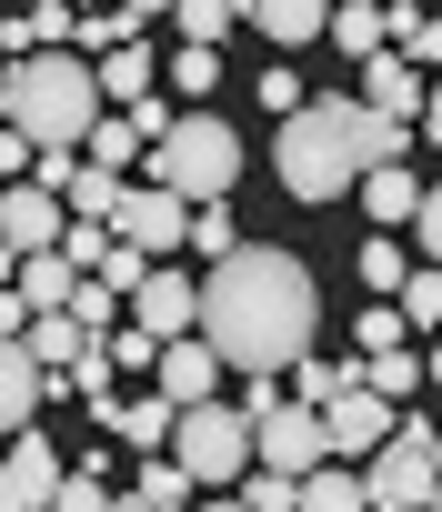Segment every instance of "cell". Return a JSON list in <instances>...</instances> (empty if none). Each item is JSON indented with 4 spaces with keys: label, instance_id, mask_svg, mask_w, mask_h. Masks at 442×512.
<instances>
[{
    "label": "cell",
    "instance_id": "37",
    "mask_svg": "<svg viewBox=\"0 0 442 512\" xmlns=\"http://www.w3.org/2000/svg\"><path fill=\"white\" fill-rule=\"evenodd\" d=\"M242 502H252V512H302V482H292V472H252Z\"/></svg>",
    "mask_w": 442,
    "mask_h": 512
},
{
    "label": "cell",
    "instance_id": "32",
    "mask_svg": "<svg viewBox=\"0 0 442 512\" xmlns=\"http://www.w3.org/2000/svg\"><path fill=\"white\" fill-rule=\"evenodd\" d=\"M352 342H362V352H402V342H412V322H402V302H372V312L352 322Z\"/></svg>",
    "mask_w": 442,
    "mask_h": 512
},
{
    "label": "cell",
    "instance_id": "49",
    "mask_svg": "<svg viewBox=\"0 0 442 512\" xmlns=\"http://www.w3.org/2000/svg\"><path fill=\"white\" fill-rule=\"evenodd\" d=\"M111 512H151V502H141V492H121V502H111Z\"/></svg>",
    "mask_w": 442,
    "mask_h": 512
},
{
    "label": "cell",
    "instance_id": "27",
    "mask_svg": "<svg viewBox=\"0 0 442 512\" xmlns=\"http://www.w3.org/2000/svg\"><path fill=\"white\" fill-rule=\"evenodd\" d=\"M392 51H402L412 71H442V21L412 11V0H392Z\"/></svg>",
    "mask_w": 442,
    "mask_h": 512
},
{
    "label": "cell",
    "instance_id": "33",
    "mask_svg": "<svg viewBox=\"0 0 442 512\" xmlns=\"http://www.w3.org/2000/svg\"><path fill=\"white\" fill-rule=\"evenodd\" d=\"M101 352H111V372H161V332H141V322H121Z\"/></svg>",
    "mask_w": 442,
    "mask_h": 512
},
{
    "label": "cell",
    "instance_id": "39",
    "mask_svg": "<svg viewBox=\"0 0 442 512\" xmlns=\"http://www.w3.org/2000/svg\"><path fill=\"white\" fill-rule=\"evenodd\" d=\"M71 312H81L91 332H121V292H101V282H81V292H71Z\"/></svg>",
    "mask_w": 442,
    "mask_h": 512
},
{
    "label": "cell",
    "instance_id": "23",
    "mask_svg": "<svg viewBox=\"0 0 442 512\" xmlns=\"http://www.w3.org/2000/svg\"><path fill=\"white\" fill-rule=\"evenodd\" d=\"M91 71H101V101H151V81H161V61H151L141 41H121V51H101Z\"/></svg>",
    "mask_w": 442,
    "mask_h": 512
},
{
    "label": "cell",
    "instance_id": "45",
    "mask_svg": "<svg viewBox=\"0 0 442 512\" xmlns=\"http://www.w3.org/2000/svg\"><path fill=\"white\" fill-rule=\"evenodd\" d=\"M422 141H432V151H442V81H432V91H422Z\"/></svg>",
    "mask_w": 442,
    "mask_h": 512
},
{
    "label": "cell",
    "instance_id": "2",
    "mask_svg": "<svg viewBox=\"0 0 442 512\" xmlns=\"http://www.w3.org/2000/svg\"><path fill=\"white\" fill-rule=\"evenodd\" d=\"M412 151V121H382L362 91L342 101H302L292 121H282V141H272V171H282V191L292 201H342V191H362V171H382V161H402Z\"/></svg>",
    "mask_w": 442,
    "mask_h": 512
},
{
    "label": "cell",
    "instance_id": "3",
    "mask_svg": "<svg viewBox=\"0 0 442 512\" xmlns=\"http://www.w3.org/2000/svg\"><path fill=\"white\" fill-rule=\"evenodd\" d=\"M0 121H11L31 151H81L101 131V71L81 51H31L0 81Z\"/></svg>",
    "mask_w": 442,
    "mask_h": 512
},
{
    "label": "cell",
    "instance_id": "1",
    "mask_svg": "<svg viewBox=\"0 0 442 512\" xmlns=\"http://www.w3.org/2000/svg\"><path fill=\"white\" fill-rule=\"evenodd\" d=\"M312 332H322V292L302 272V251L242 241L232 262H211V282H201V342L242 382H282L312 352Z\"/></svg>",
    "mask_w": 442,
    "mask_h": 512
},
{
    "label": "cell",
    "instance_id": "5",
    "mask_svg": "<svg viewBox=\"0 0 442 512\" xmlns=\"http://www.w3.org/2000/svg\"><path fill=\"white\" fill-rule=\"evenodd\" d=\"M171 462H181L191 482H242V472H252V412H232V402H191L181 432H171Z\"/></svg>",
    "mask_w": 442,
    "mask_h": 512
},
{
    "label": "cell",
    "instance_id": "41",
    "mask_svg": "<svg viewBox=\"0 0 442 512\" xmlns=\"http://www.w3.org/2000/svg\"><path fill=\"white\" fill-rule=\"evenodd\" d=\"M31 181H41V191H71V181H81V151H41Z\"/></svg>",
    "mask_w": 442,
    "mask_h": 512
},
{
    "label": "cell",
    "instance_id": "10",
    "mask_svg": "<svg viewBox=\"0 0 442 512\" xmlns=\"http://www.w3.org/2000/svg\"><path fill=\"white\" fill-rule=\"evenodd\" d=\"M322 432H332V462H372V452H382V442L402 432V412H392V402H382L372 382H352V392H342V402L322 412Z\"/></svg>",
    "mask_w": 442,
    "mask_h": 512
},
{
    "label": "cell",
    "instance_id": "50",
    "mask_svg": "<svg viewBox=\"0 0 442 512\" xmlns=\"http://www.w3.org/2000/svg\"><path fill=\"white\" fill-rule=\"evenodd\" d=\"M201 512H252V502H201Z\"/></svg>",
    "mask_w": 442,
    "mask_h": 512
},
{
    "label": "cell",
    "instance_id": "14",
    "mask_svg": "<svg viewBox=\"0 0 442 512\" xmlns=\"http://www.w3.org/2000/svg\"><path fill=\"white\" fill-rule=\"evenodd\" d=\"M221 372H232V362H221V352L191 332V342H161V372H151V382H161V392L191 412V402H221Z\"/></svg>",
    "mask_w": 442,
    "mask_h": 512
},
{
    "label": "cell",
    "instance_id": "29",
    "mask_svg": "<svg viewBox=\"0 0 442 512\" xmlns=\"http://www.w3.org/2000/svg\"><path fill=\"white\" fill-rule=\"evenodd\" d=\"M121 191H131L121 171H91V161H81V181H71L61 201H71V221H111V211H121Z\"/></svg>",
    "mask_w": 442,
    "mask_h": 512
},
{
    "label": "cell",
    "instance_id": "25",
    "mask_svg": "<svg viewBox=\"0 0 442 512\" xmlns=\"http://www.w3.org/2000/svg\"><path fill=\"white\" fill-rule=\"evenodd\" d=\"M81 161H91V171H131V161H151V141L131 131V111H101V131L81 141Z\"/></svg>",
    "mask_w": 442,
    "mask_h": 512
},
{
    "label": "cell",
    "instance_id": "17",
    "mask_svg": "<svg viewBox=\"0 0 442 512\" xmlns=\"http://www.w3.org/2000/svg\"><path fill=\"white\" fill-rule=\"evenodd\" d=\"M362 101H372L382 121H422V71H412L402 51H382V61H362Z\"/></svg>",
    "mask_w": 442,
    "mask_h": 512
},
{
    "label": "cell",
    "instance_id": "28",
    "mask_svg": "<svg viewBox=\"0 0 442 512\" xmlns=\"http://www.w3.org/2000/svg\"><path fill=\"white\" fill-rule=\"evenodd\" d=\"M352 272H362V282H372V302H392V292H402V282H412V262H402V241H392V231H372V241H362V251H352Z\"/></svg>",
    "mask_w": 442,
    "mask_h": 512
},
{
    "label": "cell",
    "instance_id": "31",
    "mask_svg": "<svg viewBox=\"0 0 442 512\" xmlns=\"http://www.w3.org/2000/svg\"><path fill=\"white\" fill-rule=\"evenodd\" d=\"M181 251H201V262H232V251H242L232 211H221V201H201V211H191V241H181Z\"/></svg>",
    "mask_w": 442,
    "mask_h": 512
},
{
    "label": "cell",
    "instance_id": "36",
    "mask_svg": "<svg viewBox=\"0 0 442 512\" xmlns=\"http://www.w3.org/2000/svg\"><path fill=\"white\" fill-rule=\"evenodd\" d=\"M121 41H141L131 11H91V21H81V61H101V51H121Z\"/></svg>",
    "mask_w": 442,
    "mask_h": 512
},
{
    "label": "cell",
    "instance_id": "34",
    "mask_svg": "<svg viewBox=\"0 0 442 512\" xmlns=\"http://www.w3.org/2000/svg\"><path fill=\"white\" fill-rule=\"evenodd\" d=\"M372 392H382V402L422 392V352H412V342H402V352H372Z\"/></svg>",
    "mask_w": 442,
    "mask_h": 512
},
{
    "label": "cell",
    "instance_id": "44",
    "mask_svg": "<svg viewBox=\"0 0 442 512\" xmlns=\"http://www.w3.org/2000/svg\"><path fill=\"white\" fill-rule=\"evenodd\" d=\"M131 131H141V141H171L181 121H171V101H131Z\"/></svg>",
    "mask_w": 442,
    "mask_h": 512
},
{
    "label": "cell",
    "instance_id": "48",
    "mask_svg": "<svg viewBox=\"0 0 442 512\" xmlns=\"http://www.w3.org/2000/svg\"><path fill=\"white\" fill-rule=\"evenodd\" d=\"M422 382H442V342H422Z\"/></svg>",
    "mask_w": 442,
    "mask_h": 512
},
{
    "label": "cell",
    "instance_id": "46",
    "mask_svg": "<svg viewBox=\"0 0 442 512\" xmlns=\"http://www.w3.org/2000/svg\"><path fill=\"white\" fill-rule=\"evenodd\" d=\"M121 11H131V21H171V0H121Z\"/></svg>",
    "mask_w": 442,
    "mask_h": 512
},
{
    "label": "cell",
    "instance_id": "19",
    "mask_svg": "<svg viewBox=\"0 0 442 512\" xmlns=\"http://www.w3.org/2000/svg\"><path fill=\"white\" fill-rule=\"evenodd\" d=\"M171 432H181V402H171L161 382H151L141 402H121V412H111V442H131V452H161Z\"/></svg>",
    "mask_w": 442,
    "mask_h": 512
},
{
    "label": "cell",
    "instance_id": "47",
    "mask_svg": "<svg viewBox=\"0 0 442 512\" xmlns=\"http://www.w3.org/2000/svg\"><path fill=\"white\" fill-rule=\"evenodd\" d=\"M11 282H21V251H11V241H0V292H11Z\"/></svg>",
    "mask_w": 442,
    "mask_h": 512
},
{
    "label": "cell",
    "instance_id": "35",
    "mask_svg": "<svg viewBox=\"0 0 442 512\" xmlns=\"http://www.w3.org/2000/svg\"><path fill=\"white\" fill-rule=\"evenodd\" d=\"M111 502H121V492L101 482V462H91V472H61V492H51V512H111Z\"/></svg>",
    "mask_w": 442,
    "mask_h": 512
},
{
    "label": "cell",
    "instance_id": "40",
    "mask_svg": "<svg viewBox=\"0 0 442 512\" xmlns=\"http://www.w3.org/2000/svg\"><path fill=\"white\" fill-rule=\"evenodd\" d=\"M412 231H422V262H442V181L422 191V211H412Z\"/></svg>",
    "mask_w": 442,
    "mask_h": 512
},
{
    "label": "cell",
    "instance_id": "52",
    "mask_svg": "<svg viewBox=\"0 0 442 512\" xmlns=\"http://www.w3.org/2000/svg\"><path fill=\"white\" fill-rule=\"evenodd\" d=\"M71 11H91V0H71Z\"/></svg>",
    "mask_w": 442,
    "mask_h": 512
},
{
    "label": "cell",
    "instance_id": "9",
    "mask_svg": "<svg viewBox=\"0 0 442 512\" xmlns=\"http://www.w3.org/2000/svg\"><path fill=\"white\" fill-rule=\"evenodd\" d=\"M61 452H51V432L31 422L21 442H0V512H51V492H61Z\"/></svg>",
    "mask_w": 442,
    "mask_h": 512
},
{
    "label": "cell",
    "instance_id": "20",
    "mask_svg": "<svg viewBox=\"0 0 442 512\" xmlns=\"http://www.w3.org/2000/svg\"><path fill=\"white\" fill-rule=\"evenodd\" d=\"M332 41H342V61H382V51H392V0H342V11H332Z\"/></svg>",
    "mask_w": 442,
    "mask_h": 512
},
{
    "label": "cell",
    "instance_id": "30",
    "mask_svg": "<svg viewBox=\"0 0 442 512\" xmlns=\"http://www.w3.org/2000/svg\"><path fill=\"white\" fill-rule=\"evenodd\" d=\"M392 302H402V322H412V332H442V262H422Z\"/></svg>",
    "mask_w": 442,
    "mask_h": 512
},
{
    "label": "cell",
    "instance_id": "12",
    "mask_svg": "<svg viewBox=\"0 0 442 512\" xmlns=\"http://www.w3.org/2000/svg\"><path fill=\"white\" fill-rule=\"evenodd\" d=\"M131 322H141V332H161V342H191V332H201V282L161 262V272L131 292Z\"/></svg>",
    "mask_w": 442,
    "mask_h": 512
},
{
    "label": "cell",
    "instance_id": "13",
    "mask_svg": "<svg viewBox=\"0 0 442 512\" xmlns=\"http://www.w3.org/2000/svg\"><path fill=\"white\" fill-rule=\"evenodd\" d=\"M41 402H51L41 352H31V342H0V442H21V432L41 422Z\"/></svg>",
    "mask_w": 442,
    "mask_h": 512
},
{
    "label": "cell",
    "instance_id": "53",
    "mask_svg": "<svg viewBox=\"0 0 442 512\" xmlns=\"http://www.w3.org/2000/svg\"><path fill=\"white\" fill-rule=\"evenodd\" d=\"M412 11H422V0H412Z\"/></svg>",
    "mask_w": 442,
    "mask_h": 512
},
{
    "label": "cell",
    "instance_id": "15",
    "mask_svg": "<svg viewBox=\"0 0 442 512\" xmlns=\"http://www.w3.org/2000/svg\"><path fill=\"white\" fill-rule=\"evenodd\" d=\"M242 21H252L272 51H302V41L332 31V0H242Z\"/></svg>",
    "mask_w": 442,
    "mask_h": 512
},
{
    "label": "cell",
    "instance_id": "24",
    "mask_svg": "<svg viewBox=\"0 0 442 512\" xmlns=\"http://www.w3.org/2000/svg\"><path fill=\"white\" fill-rule=\"evenodd\" d=\"M171 21H181L191 51H221V41L242 31V0H171Z\"/></svg>",
    "mask_w": 442,
    "mask_h": 512
},
{
    "label": "cell",
    "instance_id": "26",
    "mask_svg": "<svg viewBox=\"0 0 442 512\" xmlns=\"http://www.w3.org/2000/svg\"><path fill=\"white\" fill-rule=\"evenodd\" d=\"M131 492H141V502H151V512H201V502H191V492H201V482H191V472H181V462H171V452H141V482H131Z\"/></svg>",
    "mask_w": 442,
    "mask_h": 512
},
{
    "label": "cell",
    "instance_id": "6",
    "mask_svg": "<svg viewBox=\"0 0 442 512\" xmlns=\"http://www.w3.org/2000/svg\"><path fill=\"white\" fill-rule=\"evenodd\" d=\"M362 482H372V512H432V492H442L432 432H422V422H402V432L362 462Z\"/></svg>",
    "mask_w": 442,
    "mask_h": 512
},
{
    "label": "cell",
    "instance_id": "7",
    "mask_svg": "<svg viewBox=\"0 0 442 512\" xmlns=\"http://www.w3.org/2000/svg\"><path fill=\"white\" fill-rule=\"evenodd\" d=\"M252 462H262V472H292V482H302V472H322V462H332L322 412H312V402H272V412L252 422Z\"/></svg>",
    "mask_w": 442,
    "mask_h": 512
},
{
    "label": "cell",
    "instance_id": "8",
    "mask_svg": "<svg viewBox=\"0 0 442 512\" xmlns=\"http://www.w3.org/2000/svg\"><path fill=\"white\" fill-rule=\"evenodd\" d=\"M111 231H121L131 251H151V262H161V251H181V241H191V201H181V191H161V181H131V191H121V211H111Z\"/></svg>",
    "mask_w": 442,
    "mask_h": 512
},
{
    "label": "cell",
    "instance_id": "16",
    "mask_svg": "<svg viewBox=\"0 0 442 512\" xmlns=\"http://www.w3.org/2000/svg\"><path fill=\"white\" fill-rule=\"evenodd\" d=\"M21 302H31V322L41 312H71V292H81V262L71 251H21V282H11Z\"/></svg>",
    "mask_w": 442,
    "mask_h": 512
},
{
    "label": "cell",
    "instance_id": "18",
    "mask_svg": "<svg viewBox=\"0 0 442 512\" xmlns=\"http://www.w3.org/2000/svg\"><path fill=\"white\" fill-rule=\"evenodd\" d=\"M362 211H372V231H402V221L422 211V181H412V161H382V171H362Z\"/></svg>",
    "mask_w": 442,
    "mask_h": 512
},
{
    "label": "cell",
    "instance_id": "4",
    "mask_svg": "<svg viewBox=\"0 0 442 512\" xmlns=\"http://www.w3.org/2000/svg\"><path fill=\"white\" fill-rule=\"evenodd\" d=\"M151 181L181 191L191 211H201V201H232V191H242V131H232V121H181L171 141H151Z\"/></svg>",
    "mask_w": 442,
    "mask_h": 512
},
{
    "label": "cell",
    "instance_id": "51",
    "mask_svg": "<svg viewBox=\"0 0 442 512\" xmlns=\"http://www.w3.org/2000/svg\"><path fill=\"white\" fill-rule=\"evenodd\" d=\"M11 11H41V0H11Z\"/></svg>",
    "mask_w": 442,
    "mask_h": 512
},
{
    "label": "cell",
    "instance_id": "21",
    "mask_svg": "<svg viewBox=\"0 0 442 512\" xmlns=\"http://www.w3.org/2000/svg\"><path fill=\"white\" fill-rule=\"evenodd\" d=\"M21 342H31V352H41V372H71V362H81V352H91V342H101V332H91V322H81V312H41V322H31V332H21Z\"/></svg>",
    "mask_w": 442,
    "mask_h": 512
},
{
    "label": "cell",
    "instance_id": "11",
    "mask_svg": "<svg viewBox=\"0 0 442 512\" xmlns=\"http://www.w3.org/2000/svg\"><path fill=\"white\" fill-rule=\"evenodd\" d=\"M61 231H71V201L61 191H41V181L0 191V241H11V251H61Z\"/></svg>",
    "mask_w": 442,
    "mask_h": 512
},
{
    "label": "cell",
    "instance_id": "42",
    "mask_svg": "<svg viewBox=\"0 0 442 512\" xmlns=\"http://www.w3.org/2000/svg\"><path fill=\"white\" fill-rule=\"evenodd\" d=\"M31 161H41V151H31L11 121H0V181H31Z\"/></svg>",
    "mask_w": 442,
    "mask_h": 512
},
{
    "label": "cell",
    "instance_id": "38",
    "mask_svg": "<svg viewBox=\"0 0 442 512\" xmlns=\"http://www.w3.org/2000/svg\"><path fill=\"white\" fill-rule=\"evenodd\" d=\"M171 81H181V91H191V101H201V91H211V81H221V51H191V41H181V61H171Z\"/></svg>",
    "mask_w": 442,
    "mask_h": 512
},
{
    "label": "cell",
    "instance_id": "43",
    "mask_svg": "<svg viewBox=\"0 0 442 512\" xmlns=\"http://www.w3.org/2000/svg\"><path fill=\"white\" fill-rule=\"evenodd\" d=\"M262 101H272V111H282V121H292V111H302V101H312V91H302V81H292V71H262Z\"/></svg>",
    "mask_w": 442,
    "mask_h": 512
},
{
    "label": "cell",
    "instance_id": "22",
    "mask_svg": "<svg viewBox=\"0 0 442 512\" xmlns=\"http://www.w3.org/2000/svg\"><path fill=\"white\" fill-rule=\"evenodd\" d=\"M302 512H372L362 462H322V472H302Z\"/></svg>",
    "mask_w": 442,
    "mask_h": 512
}]
</instances>
